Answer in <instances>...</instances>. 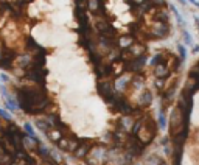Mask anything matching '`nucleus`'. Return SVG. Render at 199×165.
I'll return each instance as SVG.
<instances>
[{
	"instance_id": "1",
	"label": "nucleus",
	"mask_w": 199,
	"mask_h": 165,
	"mask_svg": "<svg viewBox=\"0 0 199 165\" xmlns=\"http://www.w3.org/2000/svg\"><path fill=\"white\" fill-rule=\"evenodd\" d=\"M0 165H67L61 156L0 115Z\"/></svg>"
}]
</instances>
